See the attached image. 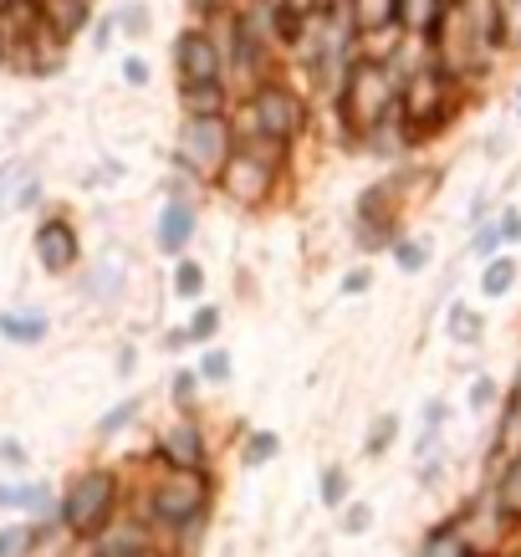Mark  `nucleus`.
Wrapping results in <instances>:
<instances>
[{
	"label": "nucleus",
	"mask_w": 521,
	"mask_h": 557,
	"mask_svg": "<svg viewBox=\"0 0 521 557\" xmlns=\"http://www.w3.org/2000/svg\"><path fill=\"white\" fill-rule=\"evenodd\" d=\"M113 517V475L108 471H87L67 496V527L72 532H98L102 522Z\"/></svg>",
	"instance_id": "1"
},
{
	"label": "nucleus",
	"mask_w": 521,
	"mask_h": 557,
	"mask_svg": "<svg viewBox=\"0 0 521 557\" xmlns=\"http://www.w3.org/2000/svg\"><path fill=\"white\" fill-rule=\"evenodd\" d=\"M179 159H185V164H195L200 174L225 170V159H231V138H225V123H220V119H189L185 144H179Z\"/></svg>",
	"instance_id": "2"
},
{
	"label": "nucleus",
	"mask_w": 521,
	"mask_h": 557,
	"mask_svg": "<svg viewBox=\"0 0 521 557\" xmlns=\"http://www.w3.org/2000/svg\"><path fill=\"white\" fill-rule=\"evenodd\" d=\"M445 92H455L450 72H424V77H414V92L404 98V108H409V123H439L450 119V98Z\"/></svg>",
	"instance_id": "3"
},
{
	"label": "nucleus",
	"mask_w": 521,
	"mask_h": 557,
	"mask_svg": "<svg viewBox=\"0 0 521 557\" xmlns=\"http://www.w3.org/2000/svg\"><path fill=\"white\" fill-rule=\"evenodd\" d=\"M36 256L47 261V271H67L77 261V231L67 220H41L36 231Z\"/></svg>",
	"instance_id": "4"
},
{
	"label": "nucleus",
	"mask_w": 521,
	"mask_h": 557,
	"mask_svg": "<svg viewBox=\"0 0 521 557\" xmlns=\"http://www.w3.org/2000/svg\"><path fill=\"white\" fill-rule=\"evenodd\" d=\"M256 119H261L266 138H286L297 128V102L286 98L282 87H266V92H256Z\"/></svg>",
	"instance_id": "5"
},
{
	"label": "nucleus",
	"mask_w": 521,
	"mask_h": 557,
	"mask_svg": "<svg viewBox=\"0 0 521 557\" xmlns=\"http://www.w3.org/2000/svg\"><path fill=\"white\" fill-rule=\"evenodd\" d=\"M179 67H185V83L189 87L215 83V47H210L200 32H189L185 41H179Z\"/></svg>",
	"instance_id": "6"
},
{
	"label": "nucleus",
	"mask_w": 521,
	"mask_h": 557,
	"mask_svg": "<svg viewBox=\"0 0 521 557\" xmlns=\"http://www.w3.org/2000/svg\"><path fill=\"white\" fill-rule=\"evenodd\" d=\"M189 231H195V215H189L185 205H169L164 220H159V246H164V251H179L189 240Z\"/></svg>",
	"instance_id": "7"
},
{
	"label": "nucleus",
	"mask_w": 521,
	"mask_h": 557,
	"mask_svg": "<svg viewBox=\"0 0 521 557\" xmlns=\"http://www.w3.org/2000/svg\"><path fill=\"white\" fill-rule=\"evenodd\" d=\"M164 456H174V466H179V471H195V466H200L204 460V450H200V430H174V435L164 440Z\"/></svg>",
	"instance_id": "8"
},
{
	"label": "nucleus",
	"mask_w": 521,
	"mask_h": 557,
	"mask_svg": "<svg viewBox=\"0 0 521 557\" xmlns=\"http://www.w3.org/2000/svg\"><path fill=\"white\" fill-rule=\"evenodd\" d=\"M496 507H501L506 517H517V522H521V450L506 460L501 481H496Z\"/></svg>",
	"instance_id": "9"
},
{
	"label": "nucleus",
	"mask_w": 521,
	"mask_h": 557,
	"mask_svg": "<svg viewBox=\"0 0 521 557\" xmlns=\"http://www.w3.org/2000/svg\"><path fill=\"white\" fill-rule=\"evenodd\" d=\"M511 282H517V261H511V256H491L486 276H481V292H486V297H506Z\"/></svg>",
	"instance_id": "10"
},
{
	"label": "nucleus",
	"mask_w": 521,
	"mask_h": 557,
	"mask_svg": "<svg viewBox=\"0 0 521 557\" xmlns=\"http://www.w3.org/2000/svg\"><path fill=\"white\" fill-rule=\"evenodd\" d=\"M353 5H358V26L379 32V26H394V21H399L404 0H353Z\"/></svg>",
	"instance_id": "11"
},
{
	"label": "nucleus",
	"mask_w": 521,
	"mask_h": 557,
	"mask_svg": "<svg viewBox=\"0 0 521 557\" xmlns=\"http://www.w3.org/2000/svg\"><path fill=\"white\" fill-rule=\"evenodd\" d=\"M481 312H471V307H450V338L455 343H481Z\"/></svg>",
	"instance_id": "12"
},
{
	"label": "nucleus",
	"mask_w": 521,
	"mask_h": 557,
	"mask_svg": "<svg viewBox=\"0 0 521 557\" xmlns=\"http://www.w3.org/2000/svg\"><path fill=\"white\" fill-rule=\"evenodd\" d=\"M41 327H47L41 318H11V312L0 318V333H11L16 343H36V338H41Z\"/></svg>",
	"instance_id": "13"
},
{
	"label": "nucleus",
	"mask_w": 521,
	"mask_h": 557,
	"mask_svg": "<svg viewBox=\"0 0 521 557\" xmlns=\"http://www.w3.org/2000/svg\"><path fill=\"white\" fill-rule=\"evenodd\" d=\"M420 557H471V547L455 537V532H439V537L424 542V553H420Z\"/></svg>",
	"instance_id": "14"
},
{
	"label": "nucleus",
	"mask_w": 521,
	"mask_h": 557,
	"mask_svg": "<svg viewBox=\"0 0 521 557\" xmlns=\"http://www.w3.org/2000/svg\"><path fill=\"white\" fill-rule=\"evenodd\" d=\"M424 261H430V256H424L420 240H404V246H399V267L404 271H424Z\"/></svg>",
	"instance_id": "15"
},
{
	"label": "nucleus",
	"mask_w": 521,
	"mask_h": 557,
	"mask_svg": "<svg viewBox=\"0 0 521 557\" xmlns=\"http://www.w3.org/2000/svg\"><path fill=\"white\" fill-rule=\"evenodd\" d=\"M271 450H276V435H251V445H246V460H251V466H261Z\"/></svg>",
	"instance_id": "16"
},
{
	"label": "nucleus",
	"mask_w": 521,
	"mask_h": 557,
	"mask_svg": "<svg viewBox=\"0 0 521 557\" xmlns=\"http://www.w3.org/2000/svg\"><path fill=\"white\" fill-rule=\"evenodd\" d=\"M138 414V399H128V405H119L113 409V414H108V420H102V435H113V430H119V424H128Z\"/></svg>",
	"instance_id": "17"
},
{
	"label": "nucleus",
	"mask_w": 521,
	"mask_h": 557,
	"mask_svg": "<svg viewBox=\"0 0 521 557\" xmlns=\"http://www.w3.org/2000/svg\"><path fill=\"white\" fill-rule=\"evenodd\" d=\"M200 282H204V276H200V267H195V261H185V267H179V276H174V287L185 292V297H189V292H200Z\"/></svg>",
	"instance_id": "18"
},
{
	"label": "nucleus",
	"mask_w": 521,
	"mask_h": 557,
	"mask_svg": "<svg viewBox=\"0 0 521 557\" xmlns=\"http://www.w3.org/2000/svg\"><path fill=\"white\" fill-rule=\"evenodd\" d=\"M348 491V481H343V471H327L322 475V496H327V507H337V496Z\"/></svg>",
	"instance_id": "19"
},
{
	"label": "nucleus",
	"mask_w": 521,
	"mask_h": 557,
	"mask_svg": "<svg viewBox=\"0 0 521 557\" xmlns=\"http://www.w3.org/2000/svg\"><path fill=\"white\" fill-rule=\"evenodd\" d=\"M21 547H26V532H21V527H11V532H0V557H16Z\"/></svg>",
	"instance_id": "20"
},
{
	"label": "nucleus",
	"mask_w": 521,
	"mask_h": 557,
	"mask_svg": "<svg viewBox=\"0 0 521 557\" xmlns=\"http://www.w3.org/2000/svg\"><path fill=\"white\" fill-rule=\"evenodd\" d=\"M491 399H496V384H491V379H475V388H471V405H475V409H486Z\"/></svg>",
	"instance_id": "21"
},
{
	"label": "nucleus",
	"mask_w": 521,
	"mask_h": 557,
	"mask_svg": "<svg viewBox=\"0 0 521 557\" xmlns=\"http://www.w3.org/2000/svg\"><path fill=\"white\" fill-rule=\"evenodd\" d=\"M204 373H210V379L220 384V379L231 373V358H225V354H210V358H204Z\"/></svg>",
	"instance_id": "22"
},
{
	"label": "nucleus",
	"mask_w": 521,
	"mask_h": 557,
	"mask_svg": "<svg viewBox=\"0 0 521 557\" xmlns=\"http://www.w3.org/2000/svg\"><path fill=\"white\" fill-rule=\"evenodd\" d=\"M496 231H501V240H521V215L517 210H506V220L496 225Z\"/></svg>",
	"instance_id": "23"
},
{
	"label": "nucleus",
	"mask_w": 521,
	"mask_h": 557,
	"mask_svg": "<svg viewBox=\"0 0 521 557\" xmlns=\"http://www.w3.org/2000/svg\"><path fill=\"white\" fill-rule=\"evenodd\" d=\"M210 333H215V312H200L195 327H189V338H210Z\"/></svg>",
	"instance_id": "24"
},
{
	"label": "nucleus",
	"mask_w": 521,
	"mask_h": 557,
	"mask_svg": "<svg viewBox=\"0 0 521 557\" xmlns=\"http://www.w3.org/2000/svg\"><path fill=\"white\" fill-rule=\"evenodd\" d=\"M496 246H501V231H481V236H475V251L481 256H491Z\"/></svg>",
	"instance_id": "25"
},
{
	"label": "nucleus",
	"mask_w": 521,
	"mask_h": 557,
	"mask_svg": "<svg viewBox=\"0 0 521 557\" xmlns=\"http://www.w3.org/2000/svg\"><path fill=\"white\" fill-rule=\"evenodd\" d=\"M388 440H394V420H384L379 430H373V440H369V450H384Z\"/></svg>",
	"instance_id": "26"
},
{
	"label": "nucleus",
	"mask_w": 521,
	"mask_h": 557,
	"mask_svg": "<svg viewBox=\"0 0 521 557\" xmlns=\"http://www.w3.org/2000/svg\"><path fill=\"white\" fill-rule=\"evenodd\" d=\"M358 527H369V511H363V507L348 511V532H358Z\"/></svg>",
	"instance_id": "27"
},
{
	"label": "nucleus",
	"mask_w": 521,
	"mask_h": 557,
	"mask_svg": "<svg viewBox=\"0 0 521 557\" xmlns=\"http://www.w3.org/2000/svg\"><path fill=\"white\" fill-rule=\"evenodd\" d=\"M517 108H521V98H517Z\"/></svg>",
	"instance_id": "28"
}]
</instances>
